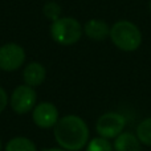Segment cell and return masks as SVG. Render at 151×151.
<instances>
[{
  "label": "cell",
  "instance_id": "obj_2",
  "mask_svg": "<svg viewBox=\"0 0 151 151\" xmlns=\"http://www.w3.org/2000/svg\"><path fill=\"white\" fill-rule=\"evenodd\" d=\"M110 40L123 52H134L142 44V33L134 23L129 20L115 21L110 27Z\"/></svg>",
  "mask_w": 151,
  "mask_h": 151
},
{
  "label": "cell",
  "instance_id": "obj_3",
  "mask_svg": "<svg viewBox=\"0 0 151 151\" xmlns=\"http://www.w3.org/2000/svg\"><path fill=\"white\" fill-rule=\"evenodd\" d=\"M83 33V27L77 19L60 17L50 25V36L60 45H73L80 41Z\"/></svg>",
  "mask_w": 151,
  "mask_h": 151
},
{
  "label": "cell",
  "instance_id": "obj_11",
  "mask_svg": "<svg viewBox=\"0 0 151 151\" xmlns=\"http://www.w3.org/2000/svg\"><path fill=\"white\" fill-rule=\"evenodd\" d=\"M4 151H37V147L27 137H15L5 145Z\"/></svg>",
  "mask_w": 151,
  "mask_h": 151
},
{
  "label": "cell",
  "instance_id": "obj_7",
  "mask_svg": "<svg viewBox=\"0 0 151 151\" xmlns=\"http://www.w3.org/2000/svg\"><path fill=\"white\" fill-rule=\"evenodd\" d=\"M33 123L40 129H52L60 119L57 107L50 102L37 104L32 110Z\"/></svg>",
  "mask_w": 151,
  "mask_h": 151
},
{
  "label": "cell",
  "instance_id": "obj_10",
  "mask_svg": "<svg viewBox=\"0 0 151 151\" xmlns=\"http://www.w3.org/2000/svg\"><path fill=\"white\" fill-rule=\"evenodd\" d=\"M114 151H141V142L133 133H121L113 145Z\"/></svg>",
  "mask_w": 151,
  "mask_h": 151
},
{
  "label": "cell",
  "instance_id": "obj_17",
  "mask_svg": "<svg viewBox=\"0 0 151 151\" xmlns=\"http://www.w3.org/2000/svg\"><path fill=\"white\" fill-rule=\"evenodd\" d=\"M3 150V143H1V139H0V151Z\"/></svg>",
  "mask_w": 151,
  "mask_h": 151
},
{
  "label": "cell",
  "instance_id": "obj_6",
  "mask_svg": "<svg viewBox=\"0 0 151 151\" xmlns=\"http://www.w3.org/2000/svg\"><path fill=\"white\" fill-rule=\"evenodd\" d=\"M25 63V50L16 42H7L0 47V69L15 72Z\"/></svg>",
  "mask_w": 151,
  "mask_h": 151
},
{
  "label": "cell",
  "instance_id": "obj_18",
  "mask_svg": "<svg viewBox=\"0 0 151 151\" xmlns=\"http://www.w3.org/2000/svg\"><path fill=\"white\" fill-rule=\"evenodd\" d=\"M149 7H150V13H151V0H150V5H149Z\"/></svg>",
  "mask_w": 151,
  "mask_h": 151
},
{
  "label": "cell",
  "instance_id": "obj_14",
  "mask_svg": "<svg viewBox=\"0 0 151 151\" xmlns=\"http://www.w3.org/2000/svg\"><path fill=\"white\" fill-rule=\"evenodd\" d=\"M86 151H114V149H113V145L109 142V139L97 137L88 142Z\"/></svg>",
  "mask_w": 151,
  "mask_h": 151
},
{
  "label": "cell",
  "instance_id": "obj_16",
  "mask_svg": "<svg viewBox=\"0 0 151 151\" xmlns=\"http://www.w3.org/2000/svg\"><path fill=\"white\" fill-rule=\"evenodd\" d=\"M42 151H66V150L61 149V147H49V149H44Z\"/></svg>",
  "mask_w": 151,
  "mask_h": 151
},
{
  "label": "cell",
  "instance_id": "obj_1",
  "mask_svg": "<svg viewBox=\"0 0 151 151\" xmlns=\"http://www.w3.org/2000/svg\"><path fill=\"white\" fill-rule=\"evenodd\" d=\"M55 139L61 149L66 151H80L89 142V127L81 117L69 114L60 118L53 127Z\"/></svg>",
  "mask_w": 151,
  "mask_h": 151
},
{
  "label": "cell",
  "instance_id": "obj_4",
  "mask_svg": "<svg viewBox=\"0 0 151 151\" xmlns=\"http://www.w3.org/2000/svg\"><path fill=\"white\" fill-rule=\"evenodd\" d=\"M37 93L35 88L28 85H19L13 89L9 97V106L16 114H27L36 106Z\"/></svg>",
  "mask_w": 151,
  "mask_h": 151
},
{
  "label": "cell",
  "instance_id": "obj_8",
  "mask_svg": "<svg viewBox=\"0 0 151 151\" xmlns=\"http://www.w3.org/2000/svg\"><path fill=\"white\" fill-rule=\"evenodd\" d=\"M83 33L94 41H104L110 36V27L104 20L90 19L83 25Z\"/></svg>",
  "mask_w": 151,
  "mask_h": 151
},
{
  "label": "cell",
  "instance_id": "obj_5",
  "mask_svg": "<svg viewBox=\"0 0 151 151\" xmlns=\"http://www.w3.org/2000/svg\"><path fill=\"white\" fill-rule=\"evenodd\" d=\"M126 126V119L122 114L114 111H109L102 114L96 123V130L99 137L106 139L117 138Z\"/></svg>",
  "mask_w": 151,
  "mask_h": 151
},
{
  "label": "cell",
  "instance_id": "obj_13",
  "mask_svg": "<svg viewBox=\"0 0 151 151\" xmlns=\"http://www.w3.org/2000/svg\"><path fill=\"white\" fill-rule=\"evenodd\" d=\"M42 13H44V16L48 20L53 23V21L58 20L60 17H63V16H61V13H63V7H61L57 1H47L42 5Z\"/></svg>",
  "mask_w": 151,
  "mask_h": 151
},
{
  "label": "cell",
  "instance_id": "obj_15",
  "mask_svg": "<svg viewBox=\"0 0 151 151\" xmlns=\"http://www.w3.org/2000/svg\"><path fill=\"white\" fill-rule=\"evenodd\" d=\"M8 104H9V97H8L7 91L0 86V113L4 111V109L8 106Z\"/></svg>",
  "mask_w": 151,
  "mask_h": 151
},
{
  "label": "cell",
  "instance_id": "obj_12",
  "mask_svg": "<svg viewBox=\"0 0 151 151\" xmlns=\"http://www.w3.org/2000/svg\"><path fill=\"white\" fill-rule=\"evenodd\" d=\"M137 137L139 142L146 146H151V117L143 119L137 127Z\"/></svg>",
  "mask_w": 151,
  "mask_h": 151
},
{
  "label": "cell",
  "instance_id": "obj_9",
  "mask_svg": "<svg viewBox=\"0 0 151 151\" xmlns=\"http://www.w3.org/2000/svg\"><path fill=\"white\" fill-rule=\"evenodd\" d=\"M45 77H47V70H45L44 65L40 63H36V61L29 63L23 70L24 83L28 86H32V88L40 86L45 81Z\"/></svg>",
  "mask_w": 151,
  "mask_h": 151
}]
</instances>
